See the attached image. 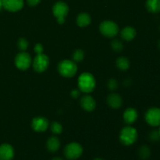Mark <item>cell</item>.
<instances>
[{"label":"cell","mask_w":160,"mask_h":160,"mask_svg":"<svg viewBox=\"0 0 160 160\" xmlns=\"http://www.w3.org/2000/svg\"><path fill=\"white\" fill-rule=\"evenodd\" d=\"M95 80L93 75L88 72L81 73L78 78V87L84 93H90L95 88Z\"/></svg>","instance_id":"cell-1"},{"label":"cell","mask_w":160,"mask_h":160,"mask_svg":"<svg viewBox=\"0 0 160 160\" xmlns=\"http://www.w3.org/2000/svg\"><path fill=\"white\" fill-rule=\"evenodd\" d=\"M3 7L2 6V0H0V10L2 9V8Z\"/></svg>","instance_id":"cell-32"},{"label":"cell","mask_w":160,"mask_h":160,"mask_svg":"<svg viewBox=\"0 0 160 160\" xmlns=\"http://www.w3.org/2000/svg\"><path fill=\"white\" fill-rule=\"evenodd\" d=\"M72 58H73V61H74L75 62H81L84 58V52L81 49H77L73 53Z\"/></svg>","instance_id":"cell-22"},{"label":"cell","mask_w":160,"mask_h":160,"mask_svg":"<svg viewBox=\"0 0 160 160\" xmlns=\"http://www.w3.org/2000/svg\"><path fill=\"white\" fill-rule=\"evenodd\" d=\"M138 139V131L131 126H127L122 128L120 133V141L123 145L129 146L136 142Z\"/></svg>","instance_id":"cell-2"},{"label":"cell","mask_w":160,"mask_h":160,"mask_svg":"<svg viewBox=\"0 0 160 160\" xmlns=\"http://www.w3.org/2000/svg\"><path fill=\"white\" fill-rule=\"evenodd\" d=\"M123 120L128 125L134 123L137 120L138 114L137 110L134 108H128L123 112Z\"/></svg>","instance_id":"cell-15"},{"label":"cell","mask_w":160,"mask_h":160,"mask_svg":"<svg viewBox=\"0 0 160 160\" xmlns=\"http://www.w3.org/2000/svg\"><path fill=\"white\" fill-rule=\"evenodd\" d=\"M94 160H104V159H101V158H96V159H95Z\"/></svg>","instance_id":"cell-34"},{"label":"cell","mask_w":160,"mask_h":160,"mask_svg":"<svg viewBox=\"0 0 160 160\" xmlns=\"http://www.w3.org/2000/svg\"><path fill=\"white\" fill-rule=\"evenodd\" d=\"M138 156L141 159L147 160L151 156V149L148 145H142L138 149Z\"/></svg>","instance_id":"cell-21"},{"label":"cell","mask_w":160,"mask_h":160,"mask_svg":"<svg viewBox=\"0 0 160 160\" xmlns=\"http://www.w3.org/2000/svg\"><path fill=\"white\" fill-rule=\"evenodd\" d=\"M92 22L91 16L87 12H81L77 17V24L81 28L88 26Z\"/></svg>","instance_id":"cell-18"},{"label":"cell","mask_w":160,"mask_h":160,"mask_svg":"<svg viewBox=\"0 0 160 160\" xmlns=\"http://www.w3.org/2000/svg\"><path fill=\"white\" fill-rule=\"evenodd\" d=\"M81 106L85 111L92 112L95 109L96 102L93 97L91 95H85L81 98Z\"/></svg>","instance_id":"cell-13"},{"label":"cell","mask_w":160,"mask_h":160,"mask_svg":"<svg viewBox=\"0 0 160 160\" xmlns=\"http://www.w3.org/2000/svg\"><path fill=\"white\" fill-rule=\"evenodd\" d=\"M107 104L109 105V107L112 109H119L121 107L122 103H123V99L121 96L117 93H111L108 95L107 97Z\"/></svg>","instance_id":"cell-14"},{"label":"cell","mask_w":160,"mask_h":160,"mask_svg":"<svg viewBox=\"0 0 160 160\" xmlns=\"http://www.w3.org/2000/svg\"><path fill=\"white\" fill-rule=\"evenodd\" d=\"M159 134H160V128H159Z\"/></svg>","instance_id":"cell-35"},{"label":"cell","mask_w":160,"mask_h":160,"mask_svg":"<svg viewBox=\"0 0 160 160\" xmlns=\"http://www.w3.org/2000/svg\"><path fill=\"white\" fill-rule=\"evenodd\" d=\"M50 128H51V131L54 134H59L62 131V127L59 122H52L51 123Z\"/></svg>","instance_id":"cell-23"},{"label":"cell","mask_w":160,"mask_h":160,"mask_svg":"<svg viewBox=\"0 0 160 160\" xmlns=\"http://www.w3.org/2000/svg\"><path fill=\"white\" fill-rule=\"evenodd\" d=\"M51 160H63V159L60 157H55V158H52Z\"/></svg>","instance_id":"cell-31"},{"label":"cell","mask_w":160,"mask_h":160,"mask_svg":"<svg viewBox=\"0 0 160 160\" xmlns=\"http://www.w3.org/2000/svg\"><path fill=\"white\" fill-rule=\"evenodd\" d=\"M2 6L9 12H17L23 7V0H2Z\"/></svg>","instance_id":"cell-11"},{"label":"cell","mask_w":160,"mask_h":160,"mask_svg":"<svg viewBox=\"0 0 160 160\" xmlns=\"http://www.w3.org/2000/svg\"><path fill=\"white\" fill-rule=\"evenodd\" d=\"M46 148L48 151L51 152H56L60 148V142H59V138L56 136H52L50 137L47 140L46 142Z\"/></svg>","instance_id":"cell-17"},{"label":"cell","mask_w":160,"mask_h":160,"mask_svg":"<svg viewBox=\"0 0 160 160\" xmlns=\"http://www.w3.org/2000/svg\"><path fill=\"white\" fill-rule=\"evenodd\" d=\"M146 9L152 13H157L160 12V0H147Z\"/></svg>","instance_id":"cell-19"},{"label":"cell","mask_w":160,"mask_h":160,"mask_svg":"<svg viewBox=\"0 0 160 160\" xmlns=\"http://www.w3.org/2000/svg\"><path fill=\"white\" fill-rule=\"evenodd\" d=\"M69 12L68 5L64 2H57L52 7V12L56 17L59 24H62L65 22V18Z\"/></svg>","instance_id":"cell-5"},{"label":"cell","mask_w":160,"mask_h":160,"mask_svg":"<svg viewBox=\"0 0 160 160\" xmlns=\"http://www.w3.org/2000/svg\"><path fill=\"white\" fill-rule=\"evenodd\" d=\"M116 65H117V68L120 70H128L130 67V61L128 58L123 57V56H120L116 61Z\"/></svg>","instance_id":"cell-20"},{"label":"cell","mask_w":160,"mask_h":160,"mask_svg":"<svg viewBox=\"0 0 160 160\" xmlns=\"http://www.w3.org/2000/svg\"><path fill=\"white\" fill-rule=\"evenodd\" d=\"M149 139L152 142H158L160 139V134L159 131H152L149 134Z\"/></svg>","instance_id":"cell-26"},{"label":"cell","mask_w":160,"mask_h":160,"mask_svg":"<svg viewBox=\"0 0 160 160\" xmlns=\"http://www.w3.org/2000/svg\"><path fill=\"white\" fill-rule=\"evenodd\" d=\"M158 47H159V49L160 50V40L159 41V42H158Z\"/></svg>","instance_id":"cell-33"},{"label":"cell","mask_w":160,"mask_h":160,"mask_svg":"<svg viewBox=\"0 0 160 160\" xmlns=\"http://www.w3.org/2000/svg\"><path fill=\"white\" fill-rule=\"evenodd\" d=\"M145 121L152 127L160 126V109L152 107L148 109L145 113Z\"/></svg>","instance_id":"cell-8"},{"label":"cell","mask_w":160,"mask_h":160,"mask_svg":"<svg viewBox=\"0 0 160 160\" xmlns=\"http://www.w3.org/2000/svg\"><path fill=\"white\" fill-rule=\"evenodd\" d=\"M49 65V59L46 55L41 53L37 54L33 60V68L38 73H42L48 68Z\"/></svg>","instance_id":"cell-7"},{"label":"cell","mask_w":160,"mask_h":160,"mask_svg":"<svg viewBox=\"0 0 160 160\" xmlns=\"http://www.w3.org/2000/svg\"><path fill=\"white\" fill-rule=\"evenodd\" d=\"M48 120L43 117H34L31 122V127L36 132H44L48 129Z\"/></svg>","instance_id":"cell-10"},{"label":"cell","mask_w":160,"mask_h":160,"mask_svg":"<svg viewBox=\"0 0 160 160\" xmlns=\"http://www.w3.org/2000/svg\"><path fill=\"white\" fill-rule=\"evenodd\" d=\"M34 52H35L37 54H41V53H43V46H42V44L38 43L34 45Z\"/></svg>","instance_id":"cell-28"},{"label":"cell","mask_w":160,"mask_h":160,"mask_svg":"<svg viewBox=\"0 0 160 160\" xmlns=\"http://www.w3.org/2000/svg\"><path fill=\"white\" fill-rule=\"evenodd\" d=\"M111 47L115 52H121L123 48V45L121 41L115 39L111 42Z\"/></svg>","instance_id":"cell-24"},{"label":"cell","mask_w":160,"mask_h":160,"mask_svg":"<svg viewBox=\"0 0 160 160\" xmlns=\"http://www.w3.org/2000/svg\"><path fill=\"white\" fill-rule=\"evenodd\" d=\"M159 31H160V27H159Z\"/></svg>","instance_id":"cell-36"},{"label":"cell","mask_w":160,"mask_h":160,"mask_svg":"<svg viewBox=\"0 0 160 160\" xmlns=\"http://www.w3.org/2000/svg\"><path fill=\"white\" fill-rule=\"evenodd\" d=\"M27 2L30 6H36L41 2V0H27Z\"/></svg>","instance_id":"cell-29"},{"label":"cell","mask_w":160,"mask_h":160,"mask_svg":"<svg viewBox=\"0 0 160 160\" xmlns=\"http://www.w3.org/2000/svg\"><path fill=\"white\" fill-rule=\"evenodd\" d=\"M83 148L78 142H71L64 148V156L69 160H76L81 156Z\"/></svg>","instance_id":"cell-4"},{"label":"cell","mask_w":160,"mask_h":160,"mask_svg":"<svg viewBox=\"0 0 160 160\" xmlns=\"http://www.w3.org/2000/svg\"><path fill=\"white\" fill-rule=\"evenodd\" d=\"M80 95V91L78 90H73L71 92V96L73 97V98H78V96Z\"/></svg>","instance_id":"cell-30"},{"label":"cell","mask_w":160,"mask_h":160,"mask_svg":"<svg viewBox=\"0 0 160 160\" xmlns=\"http://www.w3.org/2000/svg\"><path fill=\"white\" fill-rule=\"evenodd\" d=\"M17 45L19 47V49L21 50L22 52H24L28 47V42L24 38H20L17 42Z\"/></svg>","instance_id":"cell-25"},{"label":"cell","mask_w":160,"mask_h":160,"mask_svg":"<svg viewBox=\"0 0 160 160\" xmlns=\"http://www.w3.org/2000/svg\"><path fill=\"white\" fill-rule=\"evenodd\" d=\"M14 149L9 144L0 145V160H12L14 158Z\"/></svg>","instance_id":"cell-12"},{"label":"cell","mask_w":160,"mask_h":160,"mask_svg":"<svg viewBox=\"0 0 160 160\" xmlns=\"http://www.w3.org/2000/svg\"><path fill=\"white\" fill-rule=\"evenodd\" d=\"M136 34H137L136 30L133 27L130 26H128L122 29L121 32H120L121 38L127 42L132 41L136 37Z\"/></svg>","instance_id":"cell-16"},{"label":"cell","mask_w":160,"mask_h":160,"mask_svg":"<svg viewBox=\"0 0 160 160\" xmlns=\"http://www.w3.org/2000/svg\"><path fill=\"white\" fill-rule=\"evenodd\" d=\"M58 71L65 78H72L78 71V66L74 61L64 59L58 65Z\"/></svg>","instance_id":"cell-3"},{"label":"cell","mask_w":160,"mask_h":160,"mask_svg":"<svg viewBox=\"0 0 160 160\" xmlns=\"http://www.w3.org/2000/svg\"><path fill=\"white\" fill-rule=\"evenodd\" d=\"M108 88L109 89L110 91H114L118 88V83L117 81H116L115 79L112 78V79H109V81H108Z\"/></svg>","instance_id":"cell-27"},{"label":"cell","mask_w":160,"mask_h":160,"mask_svg":"<svg viewBox=\"0 0 160 160\" xmlns=\"http://www.w3.org/2000/svg\"><path fill=\"white\" fill-rule=\"evenodd\" d=\"M31 64V57L26 52L18 53L15 57V65L19 70H26Z\"/></svg>","instance_id":"cell-9"},{"label":"cell","mask_w":160,"mask_h":160,"mask_svg":"<svg viewBox=\"0 0 160 160\" xmlns=\"http://www.w3.org/2000/svg\"><path fill=\"white\" fill-rule=\"evenodd\" d=\"M100 32L107 38H113L118 34L119 27L117 23L112 20H105L99 26Z\"/></svg>","instance_id":"cell-6"}]
</instances>
